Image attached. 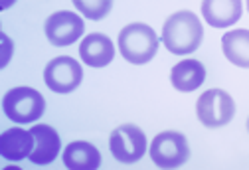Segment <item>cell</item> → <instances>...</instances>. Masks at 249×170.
<instances>
[{
    "instance_id": "7a4b0ae2",
    "label": "cell",
    "mask_w": 249,
    "mask_h": 170,
    "mask_svg": "<svg viewBox=\"0 0 249 170\" xmlns=\"http://www.w3.org/2000/svg\"><path fill=\"white\" fill-rule=\"evenodd\" d=\"M159 50V36L150 26L135 22L119 32V52L129 63H148Z\"/></svg>"
},
{
    "instance_id": "4fadbf2b",
    "label": "cell",
    "mask_w": 249,
    "mask_h": 170,
    "mask_svg": "<svg viewBox=\"0 0 249 170\" xmlns=\"http://www.w3.org/2000/svg\"><path fill=\"white\" fill-rule=\"evenodd\" d=\"M204 79H206V67L198 59H182L170 72V81L174 89L182 93H190L198 89L204 83Z\"/></svg>"
},
{
    "instance_id": "ba28073f",
    "label": "cell",
    "mask_w": 249,
    "mask_h": 170,
    "mask_svg": "<svg viewBox=\"0 0 249 170\" xmlns=\"http://www.w3.org/2000/svg\"><path fill=\"white\" fill-rule=\"evenodd\" d=\"M85 30V24L81 16L70 10H59L53 12L46 20V36L52 46L55 48H66L79 40V36Z\"/></svg>"
},
{
    "instance_id": "9a60e30c",
    "label": "cell",
    "mask_w": 249,
    "mask_h": 170,
    "mask_svg": "<svg viewBox=\"0 0 249 170\" xmlns=\"http://www.w3.org/2000/svg\"><path fill=\"white\" fill-rule=\"evenodd\" d=\"M222 48L230 63L249 70V30L241 28L226 32L222 38Z\"/></svg>"
},
{
    "instance_id": "52a82bcc",
    "label": "cell",
    "mask_w": 249,
    "mask_h": 170,
    "mask_svg": "<svg viewBox=\"0 0 249 170\" xmlns=\"http://www.w3.org/2000/svg\"><path fill=\"white\" fill-rule=\"evenodd\" d=\"M81 79H83L81 65L70 56H59L52 59L44 70V81L53 93H61V95L71 93L73 89L79 87Z\"/></svg>"
},
{
    "instance_id": "8fae6325",
    "label": "cell",
    "mask_w": 249,
    "mask_h": 170,
    "mask_svg": "<svg viewBox=\"0 0 249 170\" xmlns=\"http://www.w3.org/2000/svg\"><path fill=\"white\" fill-rule=\"evenodd\" d=\"M243 12L241 0H204L202 16L213 28H228L233 26Z\"/></svg>"
},
{
    "instance_id": "277c9868",
    "label": "cell",
    "mask_w": 249,
    "mask_h": 170,
    "mask_svg": "<svg viewBox=\"0 0 249 170\" xmlns=\"http://www.w3.org/2000/svg\"><path fill=\"white\" fill-rule=\"evenodd\" d=\"M196 113H198V119L204 127H210V129L226 127L235 115V103L228 91L208 89L198 99Z\"/></svg>"
},
{
    "instance_id": "5bb4252c",
    "label": "cell",
    "mask_w": 249,
    "mask_h": 170,
    "mask_svg": "<svg viewBox=\"0 0 249 170\" xmlns=\"http://www.w3.org/2000/svg\"><path fill=\"white\" fill-rule=\"evenodd\" d=\"M64 164L71 170H95L101 164V152L91 143L75 141L66 147Z\"/></svg>"
},
{
    "instance_id": "3957f363",
    "label": "cell",
    "mask_w": 249,
    "mask_h": 170,
    "mask_svg": "<svg viewBox=\"0 0 249 170\" xmlns=\"http://www.w3.org/2000/svg\"><path fill=\"white\" fill-rule=\"evenodd\" d=\"M2 109L10 121L18 125H28L44 115L46 101L42 93L32 87H14L4 95Z\"/></svg>"
},
{
    "instance_id": "e0dca14e",
    "label": "cell",
    "mask_w": 249,
    "mask_h": 170,
    "mask_svg": "<svg viewBox=\"0 0 249 170\" xmlns=\"http://www.w3.org/2000/svg\"><path fill=\"white\" fill-rule=\"evenodd\" d=\"M14 4V0H4V4H2V8H8V6H12Z\"/></svg>"
},
{
    "instance_id": "9c48e42d",
    "label": "cell",
    "mask_w": 249,
    "mask_h": 170,
    "mask_svg": "<svg viewBox=\"0 0 249 170\" xmlns=\"http://www.w3.org/2000/svg\"><path fill=\"white\" fill-rule=\"evenodd\" d=\"M34 151V134L32 131H24L20 127H12L0 134V154L6 160L18 162L22 158H30Z\"/></svg>"
},
{
    "instance_id": "8992f818",
    "label": "cell",
    "mask_w": 249,
    "mask_h": 170,
    "mask_svg": "<svg viewBox=\"0 0 249 170\" xmlns=\"http://www.w3.org/2000/svg\"><path fill=\"white\" fill-rule=\"evenodd\" d=\"M111 154L124 164L137 162L146 152V134L135 125H123L111 132L109 139Z\"/></svg>"
},
{
    "instance_id": "6da1fadb",
    "label": "cell",
    "mask_w": 249,
    "mask_h": 170,
    "mask_svg": "<svg viewBox=\"0 0 249 170\" xmlns=\"http://www.w3.org/2000/svg\"><path fill=\"white\" fill-rule=\"evenodd\" d=\"M204 28L200 18L190 10H180L166 18L162 26V44L170 54L186 56L200 48Z\"/></svg>"
},
{
    "instance_id": "d6986e66",
    "label": "cell",
    "mask_w": 249,
    "mask_h": 170,
    "mask_svg": "<svg viewBox=\"0 0 249 170\" xmlns=\"http://www.w3.org/2000/svg\"><path fill=\"white\" fill-rule=\"evenodd\" d=\"M247 10H249V0H247Z\"/></svg>"
},
{
    "instance_id": "2e32d148",
    "label": "cell",
    "mask_w": 249,
    "mask_h": 170,
    "mask_svg": "<svg viewBox=\"0 0 249 170\" xmlns=\"http://www.w3.org/2000/svg\"><path fill=\"white\" fill-rule=\"evenodd\" d=\"M71 2L89 20H101L113 8V0H71Z\"/></svg>"
},
{
    "instance_id": "ac0fdd59",
    "label": "cell",
    "mask_w": 249,
    "mask_h": 170,
    "mask_svg": "<svg viewBox=\"0 0 249 170\" xmlns=\"http://www.w3.org/2000/svg\"><path fill=\"white\" fill-rule=\"evenodd\" d=\"M247 131H249V119H247Z\"/></svg>"
},
{
    "instance_id": "7c38bea8",
    "label": "cell",
    "mask_w": 249,
    "mask_h": 170,
    "mask_svg": "<svg viewBox=\"0 0 249 170\" xmlns=\"http://www.w3.org/2000/svg\"><path fill=\"white\" fill-rule=\"evenodd\" d=\"M30 131L34 134V151L30 154V160L40 166L50 164L59 154V149H61L59 134L50 125H36Z\"/></svg>"
},
{
    "instance_id": "5b68a950",
    "label": "cell",
    "mask_w": 249,
    "mask_h": 170,
    "mask_svg": "<svg viewBox=\"0 0 249 170\" xmlns=\"http://www.w3.org/2000/svg\"><path fill=\"white\" fill-rule=\"evenodd\" d=\"M188 156L190 147L182 132L164 131L150 143V158L159 168H178L188 160Z\"/></svg>"
},
{
    "instance_id": "30bf717a",
    "label": "cell",
    "mask_w": 249,
    "mask_h": 170,
    "mask_svg": "<svg viewBox=\"0 0 249 170\" xmlns=\"http://www.w3.org/2000/svg\"><path fill=\"white\" fill-rule=\"evenodd\" d=\"M79 56L91 67H105L115 57V46L105 34H89L79 44Z\"/></svg>"
}]
</instances>
